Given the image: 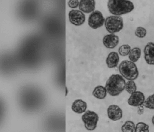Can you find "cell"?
<instances>
[{
    "label": "cell",
    "instance_id": "obj_1",
    "mask_svg": "<svg viewBox=\"0 0 154 132\" xmlns=\"http://www.w3.org/2000/svg\"><path fill=\"white\" fill-rule=\"evenodd\" d=\"M126 84L125 80L121 75L113 74L107 80L105 87L109 95L117 96L124 91Z\"/></svg>",
    "mask_w": 154,
    "mask_h": 132
},
{
    "label": "cell",
    "instance_id": "obj_2",
    "mask_svg": "<svg viewBox=\"0 0 154 132\" xmlns=\"http://www.w3.org/2000/svg\"><path fill=\"white\" fill-rule=\"evenodd\" d=\"M107 7L111 14L117 16L129 13L134 8L133 3L130 1L109 0Z\"/></svg>",
    "mask_w": 154,
    "mask_h": 132
},
{
    "label": "cell",
    "instance_id": "obj_3",
    "mask_svg": "<svg viewBox=\"0 0 154 132\" xmlns=\"http://www.w3.org/2000/svg\"><path fill=\"white\" fill-rule=\"evenodd\" d=\"M119 71L121 76L126 79L135 80L139 76V72L134 62L131 61H123L119 66Z\"/></svg>",
    "mask_w": 154,
    "mask_h": 132
},
{
    "label": "cell",
    "instance_id": "obj_4",
    "mask_svg": "<svg viewBox=\"0 0 154 132\" xmlns=\"http://www.w3.org/2000/svg\"><path fill=\"white\" fill-rule=\"evenodd\" d=\"M105 28L108 32L114 34L122 30L124 27V21L122 17L117 16H111L105 21Z\"/></svg>",
    "mask_w": 154,
    "mask_h": 132
},
{
    "label": "cell",
    "instance_id": "obj_5",
    "mask_svg": "<svg viewBox=\"0 0 154 132\" xmlns=\"http://www.w3.org/2000/svg\"><path fill=\"white\" fill-rule=\"evenodd\" d=\"M82 120L87 130L93 131L97 128L99 117L96 112L88 110L83 114Z\"/></svg>",
    "mask_w": 154,
    "mask_h": 132
},
{
    "label": "cell",
    "instance_id": "obj_6",
    "mask_svg": "<svg viewBox=\"0 0 154 132\" xmlns=\"http://www.w3.org/2000/svg\"><path fill=\"white\" fill-rule=\"evenodd\" d=\"M105 19L101 12L95 11L90 14L88 18V25L91 28L97 29L102 26Z\"/></svg>",
    "mask_w": 154,
    "mask_h": 132
},
{
    "label": "cell",
    "instance_id": "obj_7",
    "mask_svg": "<svg viewBox=\"0 0 154 132\" xmlns=\"http://www.w3.org/2000/svg\"><path fill=\"white\" fill-rule=\"evenodd\" d=\"M69 18L72 24L79 26L85 21V16L82 11L79 10H71L69 13Z\"/></svg>",
    "mask_w": 154,
    "mask_h": 132
},
{
    "label": "cell",
    "instance_id": "obj_8",
    "mask_svg": "<svg viewBox=\"0 0 154 132\" xmlns=\"http://www.w3.org/2000/svg\"><path fill=\"white\" fill-rule=\"evenodd\" d=\"M145 100V97L143 93L140 91H136L132 94L128 98V104L133 107H139L143 105Z\"/></svg>",
    "mask_w": 154,
    "mask_h": 132
},
{
    "label": "cell",
    "instance_id": "obj_9",
    "mask_svg": "<svg viewBox=\"0 0 154 132\" xmlns=\"http://www.w3.org/2000/svg\"><path fill=\"white\" fill-rule=\"evenodd\" d=\"M107 113L108 118L113 121L120 120L123 115L122 109L116 105H110L107 108Z\"/></svg>",
    "mask_w": 154,
    "mask_h": 132
},
{
    "label": "cell",
    "instance_id": "obj_10",
    "mask_svg": "<svg viewBox=\"0 0 154 132\" xmlns=\"http://www.w3.org/2000/svg\"><path fill=\"white\" fill-rule=\"evenodd\" d=\"M144 59L147 64L154 65V43L149 42L144 49Z\"/></svg>",
    "mask_w": 154,
    "mask_h": 132
},
{
    "label": "cell",
    "instance_id": "obj_11",
    "mask_svg": "<svg viewBox=\"0 0 154 132\" xmlns=\"http://www.w3.org/2000/svg\"><path fill=\"white\" fill-rule=\"evenodd\" d=\"M119 36L115 34H107L104 36L103 39L104 46L107 49H112L119 44Z\"/></svg>",
    "mask_w": 154,
    "mask_h": 132
},
{
    "label": "cell",
    "instance_id": "obj_12",
    "mask_svg": "<svg viewBox=\"0 0 154 132\" xmlns=\"http://www.w3.org/2000/svg\"><path fill=\"white\" fill-rule=\"evenodd\" d=\"M96 2L94 0H81L79 1V8L85 13H90L95 10Z\"/></svg>",
    "mask_w": 154,
    "mask_h": 132
},
{
    "label": "cell",
    "instance_id": "obj_13",
    "mask_svg": "<svg viewBox=\"0 0 154 132\" xmlns=\"http://www.w3.org/2000/svg\"><path fill=\"white\" fill-rule=\"evenodd\" d=\"M87 104L82 99L75 100L72 105L71 109L75 113L78 114L85 113L86 112Z\"/></svg>",
    "mask_w": 154,
    "mask_h": 132
},
{
    "label": "cell",
    "instance_id": "obj_14",
    "mask_svg": "<svg viewBox=\"0 0 154 132\" xmlns=\"http://www.w3.org/2000/svg\"><path fill=\"white\" fill-rule=\"evenodd\" d=\"M119 54L115 52H112L108 55L106 59L107 67L109 68L116 67L119 64Z\"/></svg>",
    "mask_w": 154,
    "mask_h": 132
},
{
    "label": "cell",
    "instance_id": "obj_15",
    "mask_svg": "<svg viewBox=\"0 0 154 132\" xmlns=\"http://www.w3.org/2000/svg\"><path fill=\"white\" fill-rule=\"evenodd\" d=\"M107 91L105 87L98 85L94 88L92 92V95L99 99H103L107 95Z\"/></svg>",
    "mask_w": 154,
    "mask_h": 132
},
{
    "label": "cell",
    "instance_id": "obj_16",
    "mask_svg": "<svg viewBox=\"0 0 154 132\" xmlns=\"http://www.w3.org/2000/svg\"><path fill=\"white\" fill-rule=\"evenodd\" d=\"M141 56V50L139 47H134L131 50L129 58L130 61L133 62H137Z\"/></svg>",
    "mask_w": 154,
    "mask_h": 132
},
{
    "label": "cell",
    "instance_id": "obj_17",
    "mask_svg": "<svg viewBox=\"0 0 154 132\" xmlns=\"http://www.w3.org/2000/svg\"><path fill=\"white\" fill-rule=\"evenodd\" d=\"M135 123L131 121H127L121 127L122 132H135Z\"/></svg>",
    "mask_w": 154,
    "mask_h": 132
},
{
    "label": "cell",
    "instance_id": "obj_18",
    "mask_svg": "<svg viewBox=\"0 0 154 132\" xmlns=\"http://www.w3.org/2000/svg\"><path fill=\"white\" fill-rule=\"evenodd\" d=\"M125 90L130 94H132L135 92L137 90V87L134 81L133 80H129L127 82Z\"/></svg>",
    "mask_w": 154,
    "mask_h": 132
},
{
    "label": "cell",
    "instance_id": "obj_19",
    "mask_svg": "<svg viewBox=\"0 0 154 132\" xmlns=\"http://www.w3.org/2000/svg\"><path fill=\"white\" fill-rule=\"evenodd\" d=\"M135 132H149V127L145 123L140 122L136 124Z\"/></svg>",
    "mask_w": 154,
    "mask_h": 132
},
{
    "label": "cell",
    "instance_id": "obj_20",
    "mask_svg": "<svg viewBox=\"0 0 154 132\" xmlns=\"http://www.w3.org/2000/svg\"><path fill=\"white\" fill-rule=\"evenodd\" d=\"M131 47L128 44H124L119 49V53L122 56H126L129 55L131 51Z\"/></svg>",
    "mask_w": 154,
    "mask_h": 132
},
{
    "label": "cell",
    "instance_id": "obj_21",
    "mask_svg": "<svg viewBox=\"0 0 154 132\" xmlns=\"http://www.w3.org/2000/svg\"><path fill=\"white\" fill-rule=\"evenodd\" d=\"M143 105L149 109L154 110V94L149 96L145 99Z\"/></svg>",
    "mask_w": 154,
    "mask_h": 132
},
{
    "label": "cell",
    "instance_id": "obj_22",
    "mask_svg": "<svg viewBox=\"0 0 154 132\" xmlns=\"http://www.w3.org/2000/svg\"><path fill=\"white\" fill-rule=\"evenodd\" d=\"M147 34V31L144 28L142 27H139L136 29L135 31V35L139 38H144Z\"/></svg>",
    "mask_w": 154,
    "mask_h": 132
},
{
    "label": "cell",
    "instance_id": "obj_23",
    "mask_svg": "<svg viewBox=\"0 0 154 132\" xmlns=\"http://www.w3.org/2000/svg\"><path fill=\"white\" fill-rule=\"evenodd\" d=\"M79 2L77 0H72L68 2V5L70 8H77L79 5Z\"/></svg>",
    "mask_w": 154,
    "mask_h": 132
},
{
    "label": "cell",
    "instance_id": "obj_24",
    "mask_svg": "<svg viewBox=\"0 0 154 132\" xmlns=\"http://www.w3.org/2000/svg\"><path fill=\"white\" fill-rule=\"evenodd\" d=\"M144 105H142V106L138 107V110H137V113L140 115H142L144 113Z\"/></svg>",
    "mask_w": 154,
    "mask_h": 132
},
{
    "label": "cell",
    "instance_id": "obj_25",
    "mask_svg": "<svg viewBox=\"0 0 154 132\" xmlns=\"http://www.w3.org/2000/svg\"><path fill=\"white\" fill-rule=\"evenodd\" d=\"M152 123L153 125H154V115L152 118Z\"/></svg>",
    "mask_w": 154,
    "mask_h": 132
},
{
    "label": "cell",
    "instance_id": "obj_26",
    "mask_svg": "<svg viewBox=\"0 0 154 132\" xmlns=\"http://www.w3.org/2000/svg\"><path fill=\"white\" fill-rule=\"evenodd\" d=\"M67 94H68V89L67 87H66V96L67 95Z\"/></svg>",
    "mask_w": 154,
    "mask_h": 132
}]
</instances>
